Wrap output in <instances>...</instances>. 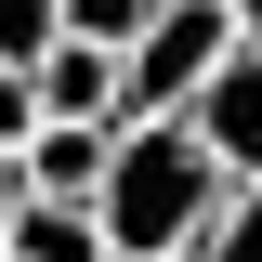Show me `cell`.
<instances>
[{
	"mask_svg": "<svg viewBox=\"0 0 262 262\" xmlns=\"http://www.w3.org/2000/svg\"><path fill=\"white\" fill-rule=\"evenodd\" d=\"M196 262H262V184L223 196V223H210V249H196Z\"/></svg>",
	"mask_w": 262,
	"mask_h": 262,
	"instance_id": "obj_9",
	"label": "cell"
},
{
	"mask_svg": "<svg viewBox=\"0 0 262 262\" xmlns=\"http://www.w3.org/2000/svg\"><path fill=\"white\" fill-rule=\"evenodd\" d=\"M0 262H13V249H0Z\"/></svg>",
	"mask_w": 262,
	"mask_h": 262,
	"instance_id": "obj_13",
	"label": "cell"
},
{
	"mask_svg": "<svg viewBox=\"0 0 262 262\" xmlns=\"http://www.w3.org/2000/svg\"><path fill=\"white\" fill-rule=\"evenodd\" d=\"M27 92H39V118H53V131H131V118H118V53H79V39H66Z\"/></svg>",
	"mask_w": 262,
	"mask_h": 262,
	"instance_id": "obj_4",
	"label": "cell"
},
{
	"mask_svg": "<svg viewBox=\"0 0 262 262\" xmlns=\"http://www.w3.org/2000/svg\"><path fill=\"white\" fill-rule=\"evenodd\" d=\"M236 53H249V39H236L223 0H158L144 53L118 66V118H131V131H144V118H196V92H210Z\"/></svg>",
	"mask_w": 262,
	"mask_h": 262,
	"instance_id": "obj_2",
	"label": "cell"
},
{
	"mask_svg": "<svg viewBox=\"0 0 262 262\" xmlns=\"http://www.w3.org/2000/svg\"><path fill=\"white\" fill-rule=\"evenodd\" d=\"M184 131L223 158V184H262V53H236L223 79L196 92V118H184Z\"/></svg>",
	"mask_w": 262,
	"mask_h": 262,
	"instance_id": "obj_3",
	"label": "cell"
},
{
	"mask_svg": "<svg viewBox=\"0 0 262 262\" xmlns=\"http://www.w3.org/2000/svg\"><path fill=\"white\" fill-rule=\"evenodd\" d=\"M105 170H118V131H39L27 144V196L39 210H92Z\"/></svg>",
	"mask_w": 262,
	"mask_h": 262,
	"instance_id": "obj_5",
	"label": "cell"
},
{
	"mask_svg": "<svg viewBox=\"0 0 262 262\" xmlns=\"http://www.w3.org/2000/svg\"><path fill=\"white\" fill-rule=\"evenodd\" d=\"M184 262H196V249H184Z\"/></svg>",
	"mask_w": 262,
	"mask_h": 262,
	"instance_id": "obj_14",
	"label": "cell"
},
{
	"mask_svg": "<svg viewBox=\"0 0 262 262\" xmlns=\"http://www.w3.org/2000/svg\"><path fill=\"white\" fill-rule=\"evenodd\" d=\"M39 131H53V118H39V92H27V79H0V158H27Z\"/></svg>",
	"mask_w": 262,
	"mask_h": 262,
	"instance_id": "obj_10",
	"label": "cell"
},
{
	"mask_svg": "<svg viewBox=\"0 0 262 262\" xmlns=\"http://www.w3.org/2000/svg\"><path fill=\"white\" fill-rule=\"evenodd\" d=\"M13 210H27V158H0V236H13Z\"/></svg>",
	"mask_w": 262,
	"mask_h": 262,
	"instance_id": "obj_11",
	"label": "cell"
},
{
	"mask_svg": "<svg viewBox=\"0 0 262 262\" xmlns=\"http://www.w3.org/2000/svg\"><path fill=\"white\" fill-rule=\"evenodd\" d=\"M66 53V0H0V79H39Z\"/></svg>",
	"mask_w": 262,
	"mask_h": 262,
	"instance_id": "obj_7",
	"label": "cell"
},
{
	"mask_svg": "<svg viewBox=\"0 0 262 262\" xmlns=\"http://www.w3.org/2000/svg\"><path fill=\"white\" fill-rule=\"evenodd\" d=\"M223 13H236V39H249V53H262V0H223Z\"/></svg>",
	"mask_w": 262,
	"mask_h": 262,
	"instance_id": "obj_12",
	"label": "cell"
},
{
	"mask_svg": "<svg viewBox=\"0 0 262 262\" xmlns=\"http://www.w3.org/2000/svg\"><path fill=\"white\" fill-rule=\"evenodd\" d=\"M223 196H236L223 158H210L184 118H144V131H118V170H105L92 223H105V249H118V262H184V249H210Z\"/></svg>",
	"mask_w": 262,
	"mask_h": 262,
	"instance_id": "obj_1",
	"label": "cell"
},
{
	"mask_svg": "<svg viewBox=\"0 0 262 262\" xmlns=\"http://www.w3.org/2000/svg\"><path fill=\"white\" fill-rule=\"evenodd\" d=\"M0 249H13V262H118L92 210H39V196L13 210V236H0Z\"/></svg>",
	"mask_w": 262,
	"mask_h": 262,
	"instance_id": "obj_6",
	"label": "cell"
},
{
	"mask_svg": "<svg viewBox=\"0 0 262 262\" xmlns=\"http://www.w3.org/2000/svg\"><path fill=\"white\" fill-rule=\"evenodd\" d=\"M144 27H158V0H66V39H79V53H144Z\"/></svg>",
	"mask_w": 262,
	"mask_h": 262,
	"instance_id": "obj_8",
	"label": "cell"
}]
</instances>
